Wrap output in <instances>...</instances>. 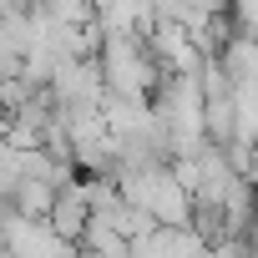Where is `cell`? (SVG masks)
Here are the masks:
<instances>
[{
  "label": "cell",
  "mask_w": 258,
  "mask_h": 258,
  "mask_svg": "<svg viewBox=\"0 0 258 258\" xmlns=\"http://www.w3.org/2000/svg\"><path fill=\"white\" fill-rule=\"evenodd\" d=\"M96 66H101L106 91H116V96H142V101H152V91H157V81H162V71H157V61H152L142 31H101Z\"/></svg>",
  "instance_id": "cell-1"
},
{
  "label": "cell",
  "mask_w": 258,
  "mask_h": 258,
  "mask_svg": "<svg viewBox=\"0 0 258 258\" xmlns=\"http://www.w3.org/2000/svg\"><path fill=\"white\" fill-rule=\"evenodd\" d=\"M116 192L126 203H137L142 213H152L157 223H187L192 198L182 187V177L172 172V162H147V167H121L116 172Z\"/></svg>",
  "instance_id": "cell-2"
},
{
  "label": "cell",
  "mask_w": 258,
  "mask_h": 258,
  "mask_svg": "<svg viewBox=\"0 0 258 258\" xmlns=\"http://www.w3.org/2000/svg\"><path fill=\"white\" fill-rule=\"evenodd\" d=\"M0 253L6 258H76V243H66L46 218L0 213Z\"/></svg>",
  "instance_id": "cell-3"
},
{
  "label": "cell",
  "mask_w": 258,
  "mask_h": 258,
  "mask_svg": "<svg viewBox=\"0 0 258 258\" xmlns=\"http://www.w3.org/2000/svg\"><path fill=\"white\" fill-rule=\"evenodd\" d=\"M132 258H208V238L192 223H157L132 238Z\"/></svg>",
  "instance_id": "cell-4"
},
{
  "label": "cell",
  "mask_w": 258,
  "mask_h": 258,
  "mask_svg": "<svg viewBox=\"0 0 258 258\" xmlns=\"http://www.w3.org/2000/svg\"><path fill=\"white\" fill-rule=\"evenodd\" d=\"M86 218H91V208H86V192H81V182L71 177V182H61L56 187V198H51V213H46V223L66 238V243H76L81 238V228H86Z\"/></svg>",
  "instance_id": "cell-5"
},
{
  "label": "cell",
  "mask_w": 258,
  "mask_h": 258,
  "mask_svg": "<svg viewBox=\"0 0 258 258\" xmlns=\"http://www.w3.org/2000/svg\"><path fill=\"white\" fill-rule=\"evenodd\" d=\"M51 198H56V187H51V182H41V177H16V187H11L6 208H11V213H21V218H46V213H51Z\"/></svg>",
  "instance_id": "cell-6"
},
{
  "label": "cell",
  "mask_w": 258,
  "mask_h": 258,
  "mask_svg": "<svg viewBox=\"0 0 258 258\" xmlns=\"http://www.w3.org/2000/svg\"><path fill=\"white\" fill-rule=\"evenodd\" d=\"M41 6H46L61 26H81V21H91V0H41Z\"/></svg>",
  "instance_id": "cell-7"
}]
</instances>
